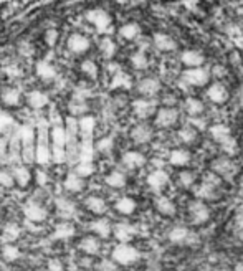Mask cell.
<instances>
[{
    "mask_svg": "<svg viewBox=\"0 0 243 271\" xmlns=\"http://www.w3.org/2000/svg\"><path fill=\"white\" fill-rule=\"evenodd\" d=\"M104 180H106V184L111 187V189H123V187L126 185V182H128L126 176H124V174H123V172H119V170H113V172H109Z\"/></svg>",
    "mask_w": 243,
    "mask_h": 271,
    "instance_id": "cell-32",
    "label": "cell"
},
{
    "mask_svg": "<svg viewBox=\"0 0 243 271\" xmlns=\"http://www.w3.org/2000/svg\"><path fill=\"white\" fill-rule=\"evenodd\" d=\"M136 200L134 199H131V197H121V199H117L116 200V204H114V208H116V212L117 213H121V215H133L134 210H136Z\"/></svg>",
    "mask_w": 243,
    "mask_h": 271,
    "instance_id": "cell-28",
    "label": "cell"
},
{
    "mask_svg": "<svg viewBox=\"0 0 243 271\" xmlns=\"http://www.w3.org/2000/svg\"><path fill=\"white\" fill-rule=\"evenodd\" d=\"M0 197H2V190H0Z\"/></svg>",
    "mask_w": 243,
    "mask_h": 271,
    "instance_id": "cell-64",
    "label": "cell"
},
{
    "mask_svg": "<svg viewBox=\"0 0 243 271\" xmlns=\"http://www.w3.org/2000/svg\"><path fill=\"white\" fill-rule=\"evenodd\" d=\"M207 96L208 100L215 104H224L228 100V89L222 85V83H213L210 88L207 89Z\"/></svg>",
    "mask_w": 243,
    "mask_h": 271,
    "instance_id": "cell-15",
    "label": "cell"
},
{
    "mask_svg": "<svg viewBox=\"0 0 243 271\" xmlns=\"http://www.w3.org/2000/svg\"><path fill=\"white\" fill-rule=\"evenodd\" d=\"M180 60H182V63L189 68H196V66H202L204 65V55L197 52V50H185L182 55H180Z\"/></svg>",
    "mask_w": 243,
    "mask_h": 271,
    "instance_id": "cell-23",
    "label": "cell"
},
{
    "mask_svg": "<svg viewBox=\"0 0 243 271\" xmlns=\"http://www.w3.org/2000/svg\"><path fill=\"white\" fill-rule=\"evenodd\" d=\"M113 235L119 243H129L131 240L134 238L136 228H134V225L126 224V221H121V224H117V225L113 227Z\"/></svg>",
    "mask_w": 243,
    "mask_h": 271,
    "instance_id": "cell-10",
    "label": "cell"
},
{
    "mask_svg": "<svg viewBox=\"0 0 243 271\" xmlns=\"http://www.w3.org/2000/svg\"><path fill=\"white\" fill-rule=\"evenodd\" d=\"M65 189L68 192H71V193H78L83 190V187H85V180H83V177H80L76 172H71V174H68V176L65 177Z\"/></svg>",
    "mask_w": 243,
    "mask_h": 271,
    "instance_id": "cell-27",
    "label": "cell"
},
{
    "mask_svg": "<svg viewBox=\"0 0 243 271\" xmlns=\"http://www.w3.org/2000/svg\"><path fill=\"white\" fill-rule=\"evenodd\" d=\"M220 145H222V151H224L225 154H228V156H233V154H237V152H238V144L232 136L227 137L224 142H220Z\"/></svg>",
    "mask_w": 243,
    "mask_h": 271,
    "instance_id": "cell-46",
    "label": "cell"
},
{
    "mask_svg": "<svg viewBox=\"0 0 243 271\" xmlns=\"http://www.w3.org/2000/svg\"><path fill=\"white\" fill-rule=\"evenodd\" d=\"M182 76H184V81L190 86H204L210 80V73L205 68H199V66L185 69Z\"/></svg>",
    "mask_w": 243,
    "mask_h": 271,
    "instance_id": "cell-3",
    "label": "cell"
},
{
    "mask_svg": "<svg viewBox=\"0 0 243 271\" xmlns=\"http://www.w3.org/2000/svg\"><path fill=\"white\" fill-rule=\"evenodd\" d=\"M18 237H20V227L17 224H13V221H9L2 230V240L5 243H15Z\"/></svg>",
    "mask_w": 243,
    "mask_h": 271,
    "instance_id": "cell-33",
    "label": "cell"
},
{
    "mask_svg": "<svg viewBox=\"0 0 243 271\" xmlns=\"http://www.w3.org/2000/svg\"><path fill=\"white\" fill-rule=\"evenodd\" d=\"M13 174V179H15V182L20 185V187H27L30 184L32 180V172L29 167H25V165H15L12 170Z\"/></svg>",
    "mask_w": 243,
    "mask_h": 271,
    "instance_id": "cell-29",
    "label": "cell"
},
{
    "mask_svg": "<svg viewBox=\"0 0 243 271\" xmlns=\"http://www.w3.org/2000/svg\"><path fill=\"white\" fill-rule=\"evenodd\" d=\"M100 271H116L117 269V263H114L113 260H103L98 265Z\"/></svg>",
    "mask_w": 243,
    "mask_h": 271,
    "instance_id": "cell-57",
    "label": "cell"
},
{
    "mask_svg": "<svg viewBox=\"0 0 243 271\" xmlns=\"http://www.w3.org/2000/svg\"><path fill=\"white\" fill-rule=\"evenodd\" d=\"M46 180H48V177H46V172H43V170H38V172H37V184L43 187V185L46 184Z\"/></svg>",
    "mask_w": 243,
    "mask_h": 271,
    "instance_id": "cell-61",
    "label": "cell"
},
{
    "mask_svg": "<svg viewBox=\"0 0 243 271\" xmlns=\"http://www.w3.org/2000/svg\"><path fill=\"white\" fill-rule=\"evenodd\" d=\"M137 91L144 96H156L161 91V81L157 78H142L137 83Z\"/></svg>",
    "mask_w": 243,
    "mask_h": 271,
    "instance_id": "cell-14",
    "label": "cell"
},
{
    "mask_svg": "<svg viewBox=\"0 0 243 271\" xmlns=\"http://www.w3.org/2000/svg\"><path fill=\"white\" fill-rule=\"evenodd\" d=\"M0 76H2V68H0Z\"/></svg>",
    "mask_w": 243,
    "mask_h": 271,
    "instance_id": "cell-63",
    "label": "cell"
},
{
    "mask_svg": "<svg viewBox=\"0 0 243 271\" xmlns=\"http://www.w3.org/2000/svg\"><path fill=\"white\" fill-rule=\"evenodd\" d=\"M179 119L177 109L174 108H161L156 114V126L159 128H172Z\"/></svg>",
    "mask_w": 243,
    "mask_h": 271,
    "instance_id": "cell-6",
    "label": "cell"
},
{
    "mask_svg": "<svg viewBox=\"0 0 243 271\" xmlns=\"http://www.w3.org/2000/svg\"><path fill=\"white\" fill-rule=\"evenodd\" d=\"M189 217L192 220V224L204 225L210 220V208L202 200H193L189 205Z\"/></svg>",
    "mask_w": 243,
    "mask_h": 271,
    "instance_id": "cell-2",
    "label": "cell"
},
{
    "mask_svg": "<svg viewBox=\"0 0 243 271\" xmlns=\"http://www.w3.org/2000/svg\"><path fill=\"white\" fill-rule=\"evenodd\" d=\"M123 164H124V167H128L131 170L141 169L145 165V157L144 154H141V152H137V151H128L123 154Z\"/></svg>",
    "mask_w": 243,
    "mask_h": 271,
    "instance_id": "cell-12",
    "label": "cell"
},
{
    "mask_svg": "<svg viewBox=\"0 0 243 271\" xmlns=\"http://www.w3.org/2000/svg\"><path fill=\"white\" fill-rule=\"evenodd\" d=\"M23 215L30 221H45L48 217V212L45 207H41L37 202H30L23 207Z\"/></svg>",
    "mask_w": 243,
    "mask_h": 271,
    "instance_id": "cell-11",
    "label": "cell"
},
{
    "mask_svg": "<svg viewBox=\"0 0 243 271\" xmlns=\"http://www.w3.org/2000/svg\"><path fill=\"white\" fill-rule=\"evenodd\" d=\"M131 139H133L136 144H148L152 139V129L148 124H137V126H134L133 131H131Z\"/></svg>",
    "mask_w": 243,
    "mask_h": 271,
    "instance_id": "cell-19",
    "label": "cell"
},
{
    "mask_svg": "<svg viewBox=\"0 0 243 271\" xmlns=\"http://www.w3.org/2000/svg\"><path fill=\"white\" fill-rule=\"evenodd\" d=\"M81 71L85 73L88 78H96L98 76V65L93 60H85L81 63Z\"/></svg>",
    "mask_w": 243,
    "mask_h": 271,
    "instance_id": "cell-45",
    "label": "cell"
},
{
    "mask_svg": "<svg viewBox=\"0 0 243 271\" xmlns=\"http://www.w3.org/2000/svg\"><path fill=\"white\" fill-rule=\"evenodd\" d=\"M13 126V117L7 114L5 111H0V134H5Z\"/></svg>",
    "mask_w": 243,
    "mask_h": 271,
    "instance_id": "cell-52",
    "label": "cell"
},
{
    "mask_svg": "<svg viewBox=\"0 0 243 271\" xmlns=\"http://www.w3.org/2000/svg\"><path fill=\"white\" fill-rule=\"evenodd\" d=\"M196 182V174L193 172H189V170H184L179 174V184L184 187V189H190Z\"/></svg>",
    "mask_w": 243,
    "mask_h": 271,
    "instance_id": "cell-49",
    "label": "cell"
},
{
    "mask_svg": "<svg viewBox=\"0 0 243 271\" xmlns=\"http://www.w3.org/2000/svg\"><path fill=\"white\" fill-rule=\"evenodd\" d=\"M128 86H131L129 76L126 73L117 71L114 75V78H113V88H128Z\"/></svg>",
    "mask_w": 243,
    "mask_h": 271,
    "instance_id": "cell-51",
    "label": "cell"
},
{
    "mask_svg": "<svg viewBox=\"0 0 243 271\" xmlns=\"http://www.w3.org/2000/svg\"><path fill=\"white\" fill-rule=\"evenodd\" d=\"M22 159L23 162L30 164L35 161V147L32 142H27V144H22Z\"/></svg>",
    "mask_w": 243,
    "mask_h": 271,
    "instance_id": "cell-53",
    "label": "cell"
},
{
    "mask_svg": "<svg viewBox=\"0 0 243 271\" xmlns=\"http://www.w3.org/2000/svg\"><path fill=\"white\" fill-rule=\"evenodd\" d=\"M0 100H2L5 106H18L20 100H22V94H20V91L15 88H5L4 91L0 93Z\"/></svg>",
    "mask_w": 243,
    "mask_h": 271,
    "instance_id": "cell-30",
    "label": "cell"
},
{
    "mask_svg": "<svg viewBox=\"0 0 243 271\" xmlns=\"http://www.w3.org/2000/svg\"><path fill=\"white\" fill-rule=\"evenodd\" d=\"M27 101H29V106L30 108L41 109V108H45L48 103H50V98H48L46 93L35 89V91H30L29 94H27Z\"/></svg>",
    "mask_w": 243,
    "mask_h": 271,
    "instance_id": "cell-25",
    "label": "cell"
},
{
    "mask_svg": "<svg viewBox=\"0 0 243 271\" xmlns=\"http://www.w3.org/2000/svg\"><path fill=\"white\" fill-rule=\"evenodd\" d=\"M94 126H96L94 117L85 116V117H81V119L78 121V133L83 136V139H89V137H91V134L94 133Z\"/></svg>",
    "mask_w": 243,
    "mask_h": 271,
    "instance_id": "cell-31",
    "label": "cell"
},
{
    "mask_svg": "<svg viewBox=\"0 0 243 271\" xmlns=\"http://www.w3.org/2000/svg\"><path fill=\"white\" fill-rule=\"evenodd\" d=\"M7 161H9V144H7L5 139L0 137V162Z\"/></svg>",
    "mask_w": 243,
    "mask_h": 271,
    "instance_id": "cell-56",
    "label": "cell"
},
{
    "mask_svg": "<svg viewBox=\"0 0 243 271\" xmlns=\"http://www.w3.org/2000/svg\"><path fill=\"white\" fill-rule=\"evenodd\" d=\"M85 207L91 213H94V215H103L104 212L108 210L106 200H104L103 197H98V195H89L85 200Z\"/></svg>",
    "mask_w": 243,
    "mask_h": 271,
    "instance_id": "cell-24",
    "label": "cell"
},
{
    "mask_svg": "<svg viewBox=\"0 0 243 271\" xmlns=\"http://www.w3.org/2000/svg\"><path fill=\"white\" fill-rule=\"evenodd\" d=\"M169 162L174 167H185L190 162V152L185 149H174L169 156Z\"/></svg>",
    "mask_w": 243,
    "mask_h": 271,
    "instance_id": "cell-26",
    "label": "cell"
},
{
    "mask_svg": "<svg viewBox=\"0 0 243 271\" xmlns=\"http://www.w3.org/2000/svg\"><path fill=\"white\" fill-rule=\"evenodd\" d=\"M145 182H148V185L151 187V190L161 192L169 184V174L165 172V170H161V169L152 170L149 176H148V179H145Z\"/></svg>",
    "mask_w": 243,
    "mask_h": 271,
    "instance_id": "cell-5",
    "label": "cell"
},
{
    "mask_svg": "<svg viewBox=\"0 0 243 271\" xmlns=\"http://www.w3.org/2000/svg\"><path fill=\"white\" fill-rule=\"evenodd\" d=\"M50 137H52V145H57V147H65L66 145V131L60 124H57L50 131Z\"/></svg>",
    "mask_w": 243,
    "mask_h": 271,
    "instance_id": "cell-34",
    "label": "cell"
},
{
    "mask_svg": "<svg viewBox=\"0 0 243 271\" xmlns=\"http://www.w3.org/2000/svg\"><path fill=\"white\" fill-rule=\"evenodd\" d=\"M177 134H179L180 142L192 144V142H196V139H197V129L192 128V126H185V128L180 129Z\"/></svg>",
    "mask_w": 243,
    "mask_h": 271,
    "instance_id": "cell-42",
    "label": "cell"
},
{
    "mask_svg": "<svg viewBox=\"0 0 243 271\" xmlns=\"http://www.w3.org/2000/svg\"><path fill=\"white\" fill-rule=\"evenodd\" d=\"M52 152V161L55 164H61L66 161V151L65 147H57V145H53V147L50 149Z\"/></svg>",
    "mask_w": 243,
    "mask_h": 271,
    "instance_id": "cell-54",
    "label": "cell"
},
{
    "mask_svg": "<svg viewBox=\"0 0 243 271\" xmlns=\"http://www.w3.org/2000/svg\"><path fill=\"white\" fill-rule=\"evenodd\" d=\"M37 75L41 80H53L57 76V69L53 65H50L48 61H38L37 65Z\"/></svg>",
    "mask_w": 243,
    "mask_h": 271,
    "instance_id": "cell-36",
    "label": "cell"
},
{
    "mask_svg": "<svg viewBox=\"0 0 243 271\" xmlns=\"http://www.w3.org/2000/svg\"><path fill=\"white\" fill-rule=\"evenodd\" d=\"M184 106H185V111L190 116H199L204 113V103L197 98H187Z\"/></svg>",
    "mask_w": 243,
    "mask_h": 271,
    "instance_id": "cell-39",
    "label": "cell"
},
{
    "mask_svg": "<svg viewBox=\"0 0 243 271\" xmlns=\"http://www.w3.org/2000/svg\"><path fill=\"white\" fill-rule=\"evenodd\" d=\"M68 109H69V113H71L73 116H78V114H83V113H86V103L83 101L81 98H75L69 101L68 104Z\"/></svg>",
    "mask_w": 243,
    "mask_h": 271,
    "instance_id": "cell-43",
    "label": "cell"
},
{
    "mask_svg": "<svg viewBox=\"0 0 243 271\" xmlns=\"http://www.w3.org/2000/svg\"><path fill=\"white\" fill-rule=\"evenodd\" d=\"M55 205H57V213H58L60 218L71 220L75 215H76V205L71 202V200H68V199H65V197L57 199Z\"/></svg>",
    "mask_w": 243,
    "mask_h": 271,
    "instance_id": "cell-13",
    "label": "cell"
},
{
    "mask_svg": "<svg viewBox=\"0 0 243 271\" xmlns=\"http://www.w3.org/2000/svg\"><path fill=\"white\" fill-rule=\"evenodd\" d=\"M80 250L85 255L88 256H94L100 253L101 250V241L98 237H93V235H89V237H85L80 241Z\"/></svg>",
    "mask_w": 243,
    "mask_h": 271,
    "instance_id": "cell-20",
    "label": "cell"
},
{
    "mask_svg": "<svg viewBox=\"0 0 243 271\" xmlns=\"http://www.w3.org/2000/svg\"><path fill=\"white\" fill-rule=\"evenodd\" d=\"M167 238H169V241L172 243V245L180 247V245H187V243L192 241V233H190V230L187 227L176 225V227H172L169 230Z\"/></svg>",
    "mask_w": 243,
    "mask_h": 271,
    "instance_id": "cell-4",
    "label": "cell"
},
{
    "mask_svg": "<svg viewBox=\"0 0 243 271\" xmlns=\"http://www.w3.org/2000/svg\"><path fill=\"white\" fill-rule=\"evenodd\" d=\"M89 40L88 37H85V35H81V33H71L68 37L66 40V46H68V50L69 52H73V53H85L89 50Z\"/></svg>",
    "mask_w": 243,
    "mask_h": 271,
    "instance_id": "cell-7",
    "label": "cell"
},
{
    "mask_svg": "<svg viewBox=\"0 0 243 271\" xmlns=\"http://www.w3.org/2000/svg\"><path fill=\"white\" fill-rule=\"evenodd\" d=\"M78 154H80V161H93L94 147L89 139H83V142L78 147Z\"/></svg>",
    "mask_w": 243,
    "mask_h": 271,
    "instance_id": "cell-38",
    "label": "cell"
},
{
    "mask_svg": "<svg viewBox=\"0 0 243 271\" xmlns=\"http://www.w3.org/2000/svg\"><path fill=\"white\" fill-rule=\"evenodd\" d=\"M152 41H154V46L161 52H172L177 48L176 40H174L167 33H156Z\"/></svg>",
    "mask_w": 243,
    "mask_h": 271,
    "instance_id": "cell-21",
    "label": "cell"
},
{
    "mask_svg": "<svg viewBox=\"0 0 243 271\" xmlns=\"http://www.w3.org/2000/svg\"><path fill=\"white\" fill-rule=\"evenodd\" d=\"M89 228H91V232L98 238H109L111 233H113V225H111V221L108 218H98L91 221Z\"/></svg>",
    "mask_w": 243,
    "mask_h": 271,
    "instance_id": "cell-16",
    "label": "cell"
},
{
    "mask_svg": "<svg viewBox=\"0 0 243 271\" xmlns=\"http://www.w3.org/2000/svg\"><path fill=\"white\" fill-rule=\"evenodd\" d=\"M2 256L5 261H15L20 258V248L15 247V243H5L2 248Z\"/></svg>",
    "mask_w": 243,
    "mask_h": 271,
    "instance_id": "cell-41",
    "label": "cell"
},
{
    "mask_svg": "<svg viewBox=\"0 0 243 271\" xmlns=\"http://www.w3.org/2000/svg\"><path fill=\"white\" fill-rule=\"evenodd\" d=\"M48 271H63V263L57 258L50 260L48 261Z\"/></svg>",
    "mask_w": 243,
    "mask_h": 271,
    "instance_id": "cell-60",
    "label": "cell"
},
{
    "mask_svg": "<svg viewBox=\"0 0 243 271\" xmlns=\"http://www.w3.org/2000/svg\"><path fill=\"white\" fill-rule=\"evenodd\" d=\"M113 145H114L113 137H103L101 141L96 144V149H98L100 152H109L111 149H113Z\"/></svg>",
    "mask_w": 243,
    "mask_h": 271,
    "instance_id": "cell-55",
    "label": "cell"
},
{
    "mask_svg": "<svg viewBox=\"0 0 243 271\" xmlns=\"http://www.w3.org/2000/svg\"><path fill=\"white\" fill-rule=\"evenodd\" d=\"M212 169L215 174H218V176L227 177V179L233 177V174H235V165L232 161H228V159H215L212 162Z\"/></svg>",
    "mask_w": 243,
    "mask_h": 271,
    "instance_id": "cell-18",
    "label": "cell"
},
{
    "mask_svg": "<svg viewBox=\"0 0 243 271\" xmlns=\"http://www.w3.org/2000/svg\"><path fill=\"white\" fill-rule=\"evenodd\" d=\"M4 71L7 76H10V78H15V76H20V73H22L17 65H9L7 68H4Z\"/></svg>",
    "mask_w": 243,
    "mask_h": 271,
    "instance_id": "cell-59",
    "label": "cell"
},
{
    "mask_svg": "<svg viewBox=\"0 0 243 271\" xmlns=\"http://www.w3.org/2000/svg\"><path fill=\"white\" fill-rule=\"evenodd\" d=\"M100 50H101V53H103L106 58H111V57H113V55H114V52H116L114 41H113V40H109V38H103V40H101V43H100Z\"/></svg>",
    "mask_w": 243,
    "mask_h": 271,
    "instance_id": "cell-47",
    "label": "cell"
},
{
    "mask_svg": "<svg viewBox=\"0 0 243 271\" xmlns=\"http://www.w3.org/2000/svg\"><path fill=\"white\" fill-rule=\"evenodd\" d=\"M208 133H210V136H212V139L215 142H224L227 137H230L232 134H230V129H228L225 124H215V126H212L210 128V131H208Z\"/></svg>",
    "mask_w": 243,
    "mask_h": 271,
    "instance_id": "cell-35",
    "label": "cell"
},
{
    "mask_svg": "<svg viewBox=\"0 0 243 271\" xmlns=\"http://www.w3.org/2000/svg\"><path fill=\"white\" fill-rule=\"evenodd\" d=\"M15 185V179H13V174L7 169L0 170V187L2 189H10V187Z\"/></svg>",
    "mask_w": 243,
    "mask_h": 271,
    "instance_id": "cell-48",
    "label": "cell"
},
{
    "mask_svg": "<svg viewBox=\"0 0 243 271\" xmlns=\"http://www.w3.org/2000/svg\"><path fill=\"white\" fill-rule=\"evenodd\" d=\"M131 63H133V66L136 69H145L149 66V60L142 52H137V53L133 55V57H131Z\"/></svg>",
    "mask_w": 243,
    "mask_h": 271,
    "instance_id": "cell-44",
    "label": "cell"
},
{
    "mask_svg": "<svg viewBox=\"0 0 243 271\" xmlns=\"http://www.w3.org/2000/svg\"><path fill=\"white\" fill-rule=\"evenodd\" d=\"M86 18L91 22L96 29H98V32H106L108 30V27L111 23V18L109 15L104 10L101 9H94V10H89L86 13Z\"/></svg>",
    "mask_w": 243,
    "mask_h": 271,
    "instance_id": "cell-8",
    "label": "cell"
},
{
    "mask_svg": "<svg viewBox=\"0 0 243 271\" xmlns=\"http://www.w3.org/2000/svg\"><path fill=\"white\" fill-rule=\"evenodd\" d=\"M156 210L164 217H174L177 213V207L169 197H157L156 199Z\"/></svg>",
    "mask_w": 243,
    "mask_h": 271,
    "instance_id": "cell-22",
    "label": "cell"
},
{
    "mask_svg": "<svg viewBox=\"0 0 243 271\" xmlns=\"http://www.w3.org/2000/svg\"><path fill=\"white\" fill-rule=\"evenodd\" d=\"M57 40H58V32L55 30V29H50V30H46L45 33V41L50 46H53L55 43H57Z\"/></svg>",
    "mask_w": 243,
    "mask_h": 271,
    "instance_id": "cell-58",
    "label": "cell"
},
{
    "mask_svg": "<svg viewBox=\"0 0 243 271\" xmlns=\"http://www.w3.org/2000/svg\"><path fill=\"white\" fill-rule=\"evenodd\" d=\"M94 170H96V167H94L93 161H78V164H76V167H75V172L83 179L93 176Z\"/></svg>",
    "mask_w": 243,
    "mask_h": 271,
    "instance_id": "cell-40",
    "label": "cell"
},
{
    "mask_svg": "<svg viewBox=\"0 0 243 271\" xmlns=\"http://www.w3.org/2000/svg\"><path fill=\"white\" fill-rule=\"evenodd\" d=\"M113 261L117 263L121 266H129L134 265V263L141 258V253L136 247H133L131 243H117V245L113 248Z\"/></svg>",
    "mask_w": 243,
    "mask_h": 271,
    "instance_id": "cell-1",
    "label": "cell"
},
{
    "mask_svg": "<svg viewBox=\"0 0 243 271\" xmlns=\"http://www.w3.org/2000/svg\"><path fill=\"white\" fill-rule=\"evenodd\" d=\"M76 233V228L69 220H63L58 224L53 230V238L55 240H71Z\"/></svg>",
    "mask_w": 243,
    "mask_h": 271,
    "instance_id": "cell-17",
    "label": "cell"
},
{
    "mask_svg": "<svg viewBox=\"0 0 243 271\" xmlns=\"http://www.w3.org/2000/svg\"><path fill=\"white\" fill-rule=\"evenodd\" d=\"M30 52H32V46H30V45H29V46L22 45V53H23V55H30Z\"/></svg>",
    "mask_w": 243,
    "mask_h": 271,
    "instance_id": "cell-62",
    "label": "cell"
},
{
    "mask_svg": "<svg viewBox=\"0 0 243 271\" xmlns=\"http://www.w3.org/2000/svg\"><path fill=\"white\" fill-rule=\"evenodd\" d=\"M133 111L137 117H141V119H148L152 114L156 113V103L151 101V100H136L133 103Z\"/></svg>",
    "mask_w": 243,
    "mask_h": 271,
    "instance_id": "cell-9",
    "label": "cell"
},
{
    "mask_svg": "<svg viewBox=\"0 0 243 271\" xmlns=\"http://www.w3.org/2000/svg\"><path fill=\"white\" fill-rule=\"evenodd\" d=\"M139 33H141V29H139V25L134 23V22L124 23L119 29V35L124 40H134V38L139 37Z\"/></svg>",
    "mask_w": 243,
    "mask_h": 271,
    "instance_id": "cell-37",
    "label": "cell"
},
{
    "mask_svg": "<svg viewBox=\"0 0 243 271\" xmlns=\"http://www.w3.org/2000/svg\"><path fill=\"white\" fill-rule=\"evenodd\" d=\"M18 139L22 141V144H27V142H33V137H35V133H33V128L30 126H22L18 129L17 133Z\"/></svg>",
    "mask_w": 243,
    "mask_h": 271,
    "instance_id": "cell-50",
    "label": "cell"
}]
</instances>
